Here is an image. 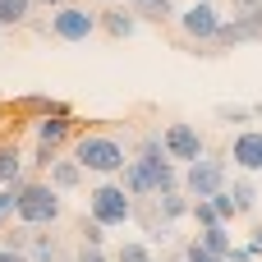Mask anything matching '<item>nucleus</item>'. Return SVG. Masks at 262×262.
Wrapping results in <instances>:
<instances>
[{
    "mask_svg": "<svg viewBox=\"0 0 262 262\" xmlns=\"http://www.w3.org/2000/svg\"><path fill=\"white\" fill-rule=\"evenodd\" d=\"M5 189H9V198H14V221H23V226H55V221L64 216V198H60V189H51L46 180L18 175V180L5 184Z\"/></svg>",
    "mask_w": 262,
    "mask_h": 262,
    "instance_id": "f257e3e1",
    "label": "nucleus"
},
{
    "mask_svg": "<svg viewBox=\"0 0 262 262\" xmlns=\"http://www.w3.org/2000/svg\"><path fill=\"white\" fill-rule=\"evenodd\" d=\"M69 157H74L88 175H101V180H115L120 166L129 161V152H124V143H120L115 134H78L74 147H69Z\"/></svg>",
    "mask_w": 262,
    "mask_h": 262,
    "instance_id": "f03ea898",
    "label": "nucleus"
},
{
    "mask_svg": "<svg viewBox=\"0 0 262 262\" xmlns=\"http://www.w3.org/2000/svg\"><path fill=\"white\" fill-rule=\"evenodd\" d=\"M83 216H92L106 230H124L134 221V198L120 189V180H101V184L88 189V212Z\"/></svg>",
    "mask_w": 262,
    "mask_h": 262,
    "instance_id": "7ed1b4c3",
    "label": "nucleus"
},
{
    "mask_svg": "<svg viewBox=\"0 0 262 262\" xmlns=\"http://www.w3.org/2000/svg\"><path fill=\"white\" fill-rule=\"evenodd\" d=\"M226 184H230V161H226L221 152H203V157L189 161L184 175H180V189H184L189 198H212V193H221Z\"/></svg>",
    "mask_w": 262,
    "mask_h": 262,
    "instance_id": "20e7f679",
    "label": "nucleus"
},
{
    "mask_svg": "<svg viewBox=\"0 0 262 262\" xmlns=\"http://www.w3.org/2000/svg\"><path fill=\"white\" fill-rule=\"evenodd\" d=\"M175 23H180V32H184L193 46H212V37L221 32L226 14L216 9V0H189V9L175 14ZM203 55H212V51H203Z\"/></svg>",
    "mask_w": 262,
    "mask_h": 262,
    "instance_id": "39448f33",
    "label": "nucleus"
},
{
    "mask_svg": "<svg viewBox=\"0 0 262 262\" xmlns=\"http://www.w3.org/2000/svg\"><path fill=\"white\" fill-rule=\"evenodd\" d=\"M41 32L55 37V41L78 46V41H88L97 32V9H88V5H60V9H51V23H41Z\"/></svg>",
    "mask_w": 262,
    "mask_h": 262,
    "instance_id": "423d86ee",
    "label": "nucleus"
},
{
    "mask_svg": "<svg viewBox=\"0 0 262 262\" xmlns=\"http://www.w3.org/2000/svg\"><path fill=\"white\" fill-rule=\"evenodd\" d=\"M161 147H166V157H170L175 166H189V161H198V157L207 152V138L198 134V124L175 120V124L161 129Z\"/></svg>",
    "mask_w": 262,
    "mask_h": 262,
    "instance_id": "0eeeda50",
    "label": "nucleus"
},
{
    "mask_svg": "<svg viewBox=\"0 0 262 262\" xmlns=\"http://www.w3.org/2000/svg\"><path fill=\"white\" fill-rule=\"evenodd\" d=\"M226 161H235V170H244V175H262V129H239L230 138Z\"/></svg>",
    "mask_w": 262,
    "mask_h": 262,
    "instance_id": "6e6552de",
    "label": "nucleus"
},
{
    "mask_svg": "<svg viewBox=\"0 0 262 262\" xmlns=\"http://www.w3.org/2000/svg\"><path fill=\"white\" fill-rule=\"evenodd\" d=\"M28 258H32V262H74V253H69V244L55 235V226H32Z\"/></svg>",
    "mask_w": 262,
    "mask_h": 262,
    "instance_id": "1a4fd4ad",
    "label": "nucleus"
},
{
    "mask_svg": "<svg viewBox=\"0 0 262 262\" xmlns=\"http://www.w3.org/2000/svg\"><path fill=\"white\" fill-rule=\"evenodd\" d=\"M97 32H106V37H115V41H129V37L138 32V18H134V9L111 5V9H97Z\"/></svg>",
    "mask_w": 262,
    "mask_h": 262,
    "instance_id": "9d476101",
    "label": "nucleus"
},
{
    "mask_svg": "<svg viewBox=\"0 0 262 262\" xmlns=\"http://www.w3.org/2000/svg\"><path fill=\"white\" fill-rule=\"evenodd\" d=\"M83 175H88V170H83L74 157H55V161L46 166V184L60 189V193H74V189L83 184Z\"/></svg>",
    "mask_w": 262,
    "mask_h": 262,
    "instance_id": "9b49d317",
    "label": "nucleus"
},
{
    "mask_svg": "<svg viewBox=\"0 0 262 262\" xmlns=\"http://www.w3.org/2000/svg\"><path fill=\"white\" fill-rule=\"evenodd\" d=\"M69 138H74V115H41V120H37V143L64 147Z\"/></svg>",
    "mask_w": 262,
    "mask_h": 262,
    "instance_id": "f8f14e48",
    "label": "nucleus"
},
{
    "mask_svg": "<svg viewBox=\"0 0 262 262\" xmlns=\"http://www.w3.org/2000/svg\"><path fill=\"white\" fill-rule=\"evenodd\" d=\"M189 203H193V198H189L184 189H166V193H157V198H152V207H157V216H161L166 226L184 221V216H189Z\"/></svg>",
    "mask_w": 262,
    "mask_h": 262,
    "instance_id": "ddd939ff",
    "label": "nucleus"
},
{
    "mask_svg": "<svg viewBox=\"0 0 262 262\" xmlns=\"http://www.w3.org/2000/svg\"><path fill=\"white\" fill-rule=\"evenodd\" d=\"M129 9H134V18L138 23H175V0H129Z\"/></svg>",
    "mask_w": 262,
    "mask_h": 262,
    "instance_id": "4468645a",
    "label": "nucleus"
},
{
    "mask_svg": "<svg viewBox=\"0 0 262 262\" xmlns=\"http://www.w3.org/2000/svg\"><path fill=\"white\" fill-rule=\"evenodd\" d=\"M226 189H230V198H235V212H239V216H253V212H258V184H253L244 170H239V175H235V184H226Z\"/></svg>",
    "mask_w": 262,
    "mask_h": 262,
    "instance_id": "2eb2a0df",
    "label": "nucleus"
},
{
    "mask_svg": "<svg viewBox=\"0 0 262 262\" xmlns=\"http://www.w3.org/2000/svg\"><path fill=\"white\" fill-rule=\"evenodd\" d=\"M18 111H23V115H32V120H41V115H74L64 101H55V97H41V92L23 97V101H18Z\"/></svg>",
    "mask_w": 262,
    "mask_h": 262,
    "instance_id": "dca6fc26",
    "label": "nucleus"
},
{
    "mask_svg": "<svg viewBox=\"0 0 262 262\" xmlns=\"http://www.w3.org/2000/svg\"><path fill=\"white\" fill-rule=\"evenodd\" d=\"M23 152H18V143H0V189L5 184H14L18 175H23Z\"/></svg>",
    "mask_w": 262,
    "mask_h": 262,
    "instance_id": "f3484780",
    "label": "nucleus"
},
{
    "mask_svg": "<svg viewBox=\"0 0 262 262\" xmlns=\"http://www.w3.org/2000/svg\"><path fill=\"white\" fill-rule=\"evenodd\" d=\"M193 239H198V244H207V249H212L216 258H226V253H230V244H235L230 226H221V221H216V226H207V230H198Z\"/></svg>",
    "mask_w": 262,
    "mask_h": 262,
    "instance_id": "a211bd4d",
    "label": "nucleus"
},
{
    "mask_svg": "<svg viewBox=\"0 0 262 262\" xmlns=\"http://www.w3.org/2000/svg\"><path fill=\"white\" fill-rule=\"evenodd\" d=\"M32 23V0H0V28H23Z\"/></svg>",
    "mask_w": 262,
    "mask_h": 262,
    "instance_id": "6ab92c4d",
    "label": "nucleus"
},
{
    "mask_svg": "<svg viewBox=\"0 0 262 262\" xmlns=\"http://www.w3.org/2000/svg\"><path fill=\"white\" fill-rule=\"evenodd\" d=\"M28 244H32V226H23V221H14L5 235H0V249H14V253H28Z\"/></svg>",
    "mask_w": 262,
    "mask_h": 262,
    "instance_id": "aec40b11",
    "label": "nucleus"
},
{
    "mask_svg": "<svg viewBox=\"0 0 262 262\" xmlns=\"http://www.w3.org/2000/svg\"><path fill=\"white\" fill-rule=\"evenodd\" d=\"M115 262H157V258H152V244H143V239H124V244L115 249Z\"/></svg>",
    "mask_w": 262,
    "mask_h": 262,
    "instance_id": "412c9836",
    "label": "nucleus"
},
{
    "mask_svg": "<svg viewBox=\"0 0 262 262\" xmlns=\"http://www.w3.org/2000/svg\"><path fill=\"white\" fill-rule=\"evenodd\" d=\"M216 120H221V124H253V106H235V101H221V106H216Z\"/></svg>",
    "mask_w": 262,
    "mask_h": 262,
    "instance_id": "4be33fe9",
    "label": "nucleus"
},
{
    "mask_svg": "<svg viewBox=\"0 0 262 262\" xmlns=\"http://www.w3.org/2000/svg\"><path fill=\"white\" fill-rule=\"evenodd\" d=\"M189 216H193V226H198V230H207V226H216V221H221V216H216V207H212L207 198H193V203H189ZM221 226H226V221H221Z\"/></svg>",
    "mask_w": 262,
    "mask_h": 262,
    "instance_id": "5701e85b",
    "label": "nucleus"
},
{
    "mask_svg": "<svg viewBox=\"0 0 262 262\" xmlns=\"http://www.w3.org/2000/svg\"><path fill=\"white\" fill-rule=\"evenodd\" d=\"M78 235H83V249H106V226H97L92 216L78 221Z\"/></svg>",
    "mask_w": 262,
    "mask_h": 262,
    "instance_id": "b1692460",
    "label": "nucleus"
},
{
    "mask_svg": "<svg viewBox=\"0 0 262 262\" xmlns=\"http://www.w3.org/2000/svg\"><path fill=\"white\" fill-rule=\"evenodd\" d=\"M180 253H184V262H226V258H216L207 244H198V239H184V244H180Z\"/></svg>",
    "mask_w": 262,
    "mask_h": 262,
    "instance_id": "393cba45",
    "label": "nucleus"
},
{
    "mask_svg": "<svg viewBox=\"0 0 262 262\" xmlns=\"http://www.w3.org/2000/svg\"><path fill=\"white\" fill-rule=\"evenodd\" d=\"M207 203H212V207H216V216H221V221H226V226H230V221H235V216H239V212H235V198H230V189H221V193H212V198H207Z\"/></svg>",
    "mask_w": 262,
    "mask_h": 262,
    "instance_id": "a878e982",
    "label": "nucleus"
},
{
    "mask_svg": "<svg viewBox=\"0 0 262 262\" xmlns=\"http://www.w3.org/2000/svg\"><path fill=\"white\" fill-rule=\"evenodd\" d=\"M55 157H60V147H51V143H37V152H32V166H37V170H46Z\"/></svg>",
    "mask_w": 262,
    "mask_h": 262,
    "instance_id": "bb28decb",
    "label": "nucleus"
},
{
    "mask_svg": "<svg viewBox=\"0 0 262 262\" xmlns=\"http://www.w3.org/2000/svg\"><path fill=\"white\" fill-rule=\"evenodd\" d=\"M226 262H258V253H253V244L244 239V244H230V253H226Z\"/></svg>",
    "mask_w": 262,
    "mask_h": 262,
    "instance_id": "cd10ccee",
    "label": "nucleus"
},
{
    "mask_svg": "<svg viewBox=\"0 0 262 262\" xmlns=\"http://www.w3.org/2000/svg\"><path fill=\"white\" fill-rule=\"evenodd\" d=\"M230 14H249V18H262V0H230Z\"/></svg>",
    "mask_w": 262,
    "mask_h": 262,
    "instance_id": "c85d7f7f",
    "label": "nucleus"
},
{
    "mask_svg": "<svg viewBox=\"0 0 262 262\" xmlns=\"http://www.w3.org/2000/svg\"><path fill=\"white\" fill-rule=\"evenodd\" d=\"M138 152H166V147H161V134H143V138H138Z\"/></svg>",
    "mask_w": 262,
    "mask_h": 262,
    "instance_id": "c756f323",
    "label": "nucleus"
},
{
    "mask_svg": "<svg viewBox=\"0 0 262 262\" xmlns=\"http://www.w3.org/2000/svg\"><path fill=\"white\" fill-rule=\"evenodd\" d=\"M9 216H14V198H9V189H0V230H5Z\"/></svg>",
    "mask_w": 262,
    "mask_h": 262,
    "instance_id": "7c9ffc66",
    "label": "nucleus"
},
{
    "mask_svg": "<svg viewBox=\"0 0 262 262\" xmlns=\"http://www.w3.org/2000/svg\"><path fill=\"white\" fill-rule=\"evenodd\" d=\"M74 262H111V258H106V249H78Z\"/></svg>",
    "mask_w": 262,
    "mask_h": 262,
    "instance_id": "2f4dec72",
    "label": "nucleus"
},
{
    "mask_svg": "<svg viewBox=\"0 0 262 262\" xmlns=\"http://www.w3.org/2000/svg\"><path fill=\"white\" fill-rule=\"evenodd\" d=\"M249 244H253V253L262 258V221H253V230H249Z\"/></svg>",
    "mask_w": 262,
    "mask_h": 262,
    "instance_id": "473e14b6",
    "label": "nucleus"
},
{
    "mask_svg": "<svg viewBox=\"0 0 262 262\" xmlns=\"http://www.w3.org/2000/svg\"><path fill=\"white\" fill-rule=\"evenodd\" d=\"M0 262H32L28 253H14V249H0Z\"/></svg>",
    "mask_w": 262,
    "mask_h": 262,
    "instance_id": "72a5a7b5",
    "label": "nucleus"
},
{
    "mask_svg": "<svg viewBox=\"0 0 262 262\" xmlns=\"http://www.w3.org/2000/svg\"><path fill=\"white\" fill-rule=\"evenodd\" d=\"M60 5H69V0H32V9H60Z\"/></svg>",
    "mask_w": 262,
    "mask_h": 262,
    "instance_id": "f704fd0d",
    "label": "nucleus"
},
{
    "mask_svg": "<svg viewBox=\"0 0 262 262\" xmlns=\"http://www.w3.org/2000/svg\"><path fill=\"white\" fill-rule=\"evenodd\" d=\"M166 262H184V253H170V258H166Z\"/></svg>",
    "mask_w": 262,
    "mask_h": 262,
    "instance_id": "c9c22d12",
    "label": "nucleus"
},
{
    "mask_svg": "<svg viewBox=\"0 0 262 262\" xmlns=\"http://www.w3.org/2000/svg\"><path fill=\"white\" fill-rule=\"evenodd\" d=\"M253 120H262V106H253Z\"/></svg>",
    "mask_w": 262,
    "mask_h": 262,
    "instance_id": "e433bc0d",
    "label": "nucleus"
},
{
    "mask_svg": "<svg viewBox=\"0 0 262 262\" xmlns=\"http://www.w3.org/2000/svg\"><path fill=\"white\" fill-rule=\"evenodd\" d=\"M0 32H5V28H0Z\"/></svg>",
    "mask_w": 262,
    "mask_h": 262,
    "instance_id": "4c0bfd02",
    "label": "nucleus"
}]
</instances>
